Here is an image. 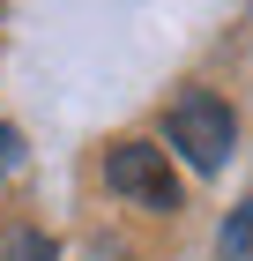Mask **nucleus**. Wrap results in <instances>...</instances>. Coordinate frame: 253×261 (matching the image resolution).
<instances>
[{
    "label": "nucleus",
    "mask_w": 253,
    "mask_h": 261,
    "mask_svg": "<svg viewBox=\"0 0 253 261\" xmlns=\"http://www.w3.org/2000/svg\"><path fill=\"white\" fill-rule=\"evenodd\" d=\"M164 135H172V149L194 172H223V157L238 149V120L216 90H179L172 112H164Z\"/></svg>",
    "instance_id": "1"
},
{
    "label": "nucleus",
    "mask_w": 253,
    "mask_h": 261,
    "mask_svg": "<svg viewBox=\"0 0 253 261\" xmlns=\"http://www.w3.org/2000/svg\"><path fill=\"white\" fill-rule=\"evenodd\" d=\"M104 187L127 194V201H142V209H164V217L179 209V179H172V164H164L156 142H112V157H104Z\"/></svg>",
    "instance_id": "2"
},
{
    "label": "nucleus",
    "mask_w": 253,
    "mask_h": 261,
    "mask_svg": "<svg viewBox=\"0 0 253 261\" xmlns=\"http://www.w3.org/2000/svg\"><path fill=\"white\" fill-rule=\"evenodd\" d=\"M216 261H253V201H238L223 217V239H216Z\"/></svg>",
    "instance_id": "3"
},
{
    "label": "nucleus",
    "mask_w": 253,
    "mask_h": 261,
    "mask_svg": "<svg viewBox=\"0 0 253 261\" xmlns=\"http://www.w3.org/2000/svg\"><path fill=\"white\" fill-rule=\"evenodd\" d=\"M0 261H60V254H52L45 231H8V254H0Z\"/></svg>",
    "instance_id": "4"
},
{
    "label": "nucleus",
    "mask_w": 253,
    "mask_h": 261,
    "mask_svg": "<svg viewBox=\"0 0 253 261\" xmlns=\"http://www.w3.org/2000/svg\"><path fill=\"white\" fill-rule=\"evenodd\" d=\"M15 164H22V135L0 120V172H15Z\"/></svg>",
    "instance_id": "5"
},
{
    "label": "nucleus",
    "mask_w": 253,
    "mask_h": 261,
    "mask_svg": "<svg viewBox=\"0 0 253 261\" xmlns=\"http://www.w3.org/2000/svg\"><path fill=\"white\" fill-rule=\"evenodd\" d=\"M119 261H127V254H119Z\"/></svg>",
    "instance_id": "6"
}]
</instances>
